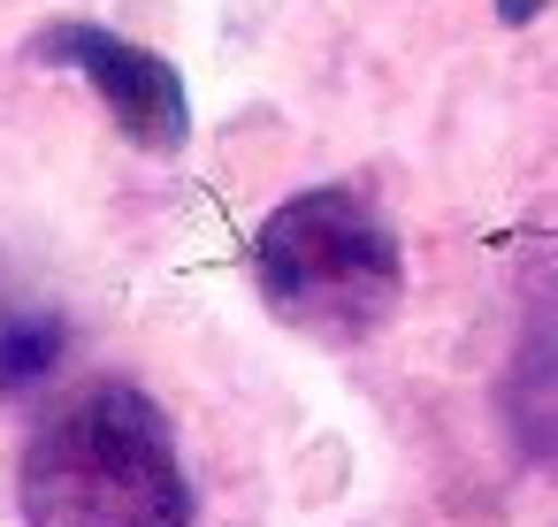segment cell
Returning <instances> with one entry per match:
<instances>
[{"instance_id": "6da1fadb", "label": "cell", "mask_w": 558, "mask_h": 527, "mask_svg": "<svg viewBox=\"0 0 558 527\" xmlns=\"http://www.w3.org/2000/svg\"><path fill=\"white\" fill-rule=\"evenodd\" d=\"M24 527H192V474L169 413L138 382H93L54 405L16 458Z\"/></svg>"}, {"instance_id": "3957f363", "label": "cell", "mask_w": 558, "mask_h": 527, "mask_svg": "<svg viewBox=\"0 0 558 527\" xmlns=\"http://www.w3.org/2000/svg\"><path fill=\"white\" fill-rule=\"evenodd\" d=\"M32 62H54L70 77L93 85V100L116 115V131L138 146V154H184L192 138V93L177 77L169 54L108 32V24H47L32 39Z\"/></svg>"}, {"instance_id": "7a4b0ae2", "label": "cell", "mask_w": 558, "mask_h": 527, "mask_svg": "<svg viewBox=\"0 0 558 527\" xmlns=\"http://www.w3.org/2000/svg\"><path fill=\"white\" fill-rule=\"evenodd\" d=\"M253 283L291 329L322 344H360L405 298V245L360 184H314L260 222Z\"/></svg>"}, {"instance_id": "8992f818", "label": "cell", "mask_w": 558, "mask_h": 527, "mask_svg": "<svg viewBox=\"0 0 558 527\" xmlns=\"http://www.w3.org/2000/svg\"><path fill=\"white\" fill-rule=\"evenodd\" d=\"M543 9H550V0H497V16H505V24H535Z\"/></svg>"}, {"instance_id": "5b68a950", "label": "cell", "mask_w": 558, "mask_h": 527, "mask_svg": "<svg viewBox=\"0 0 558 527\" xmlns=\"http://www.w3.org/2000/svg\"><path fill=\"white\" fill-rule=\"evenodd\" d=\"M70 352V321L47 306H0V397H24L39 382H54Z\"/></svg>"}, {"instance_id": "277c9868", "label": "cell", "mask_w": 558, "mask_h": 527, "mask_svg": "<svg viewBox=\"0 0 558 527\" xmlns=\"http://www.w3.org/2000/svg\"><path fill=\"white\" fill-rule=\"evenodd\" d=\"M497 405H505L512 443H520L543 474H558V245H550V253L535 260V275H527V329H520V344H512V367H505Z\"/></svg>"}]
</instances>
